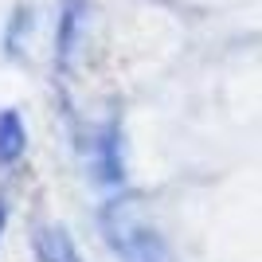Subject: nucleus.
I'll return each instance as SVG.
<instances>
[{"label": "nucleus", "mask_w": 262, "mask_h": 262, "mask_svg": "<svg viewBox=\"0 0 262 262\" xmlns=\"http://www.w3.org/2000/svg\"><path fill=\"white\" fill-rule=\"evenodd\" d=\"M102 227H106V239L121 262H168L161 235L149 223H141L125 204H110L102 211Z\"/></svg>", "instance_id": "nucleus-1"}, {"label": "nucleus", "mask_w": 262, "mask_h": 262, "mask_svg": "<svg viewBox=\"0 0 262 262\" xmlns=\"http://www.w3.org/2000/svg\"><path fill=\"white\" fill-rule=\"evenodd\" d=\"M24 153V121L20 114H0V164H12Z\"/></svg>", "instance_id": "nucleus-2"}, {"label": "nucleus", "mask_w": 262, "mask_h": 262, "mask_svg": "<svg viewBox=\"0 0 262 262\" xmlns=\"http://www.w3.org/2000/svg\"><path fill=\"white\" fill-rule=\"evenodd\" d=\"M39 254H43L47 262H82L71 247H67V239L59 231H39Z\"/></svg>", "instance_id": "nucleus-3"}, {"label": "nucleus", "mask_w": 262, "mask_h": 262, "mask_svg": "<svg viewBox=\"0 0 262 262\" xmlns=\"http://www.w3.org/2000/svg\"><path fill=\"white\" fill-rule=\"evenodd\" d=\"M98 168H102V180L106 184H118L121 180V161H118V141H114V133L102 137V149H98Z\"/></svg>", "instance_id": "nucleus-4"}, {"label": "nucleus", "mask_w": 262, "mask_h": 262, "mask_svg": "<svg viewBox=\"0 0 262 262\" xmlns=\"http://www.w3.org/2000/svg\"><path fill=\"white\" fill-rule=\"evenodd\" d=\"M0 231H4V208H0Z\"/></svg>", "instance_id": "nucleus-5"}]
</instances>
